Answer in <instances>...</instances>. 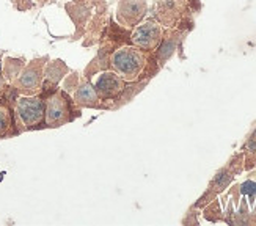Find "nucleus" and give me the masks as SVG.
Segmentation results:
<instances>
[{
    "label": "nucleus",
    "instance_id": "obj_14",
    "mask_svg": "<svg viewBox=\"0 0 256 226\" xmlns=\"http://www.w3.org/2000/svg\"><path fill=\"white\" fill-rule=\"evenodd\" d=\"M4 88H5V80L2 77H0V94H2V92H4Z\"/></svg>",
    "mask_w": 256,
    "mask_h": 226
},
{
    "label": "nucleus",
    "instance_id": "obj_2",
    "mask_svg": "<svg viewBox=\"0 0 256 226\" xmlns=\"http://www.w3.org/2000/svg\"><path fill=\"white\" fill-rule=\"evenodd\" d=\"M48 62V56L36 58L30 62L27 66L22 68L19 76L14 78V86L18 92H20L24 96H33L41 90L42 77H44V64Z\"/></svg>",
    "mask_w": 256,
    "mask_h": 226
},
{
    "label": "nucleus",
    "instance_id": "obj_12",
    "mask_svg": "<svg viewBox=\"0 0 256 226\" xmlns=\"http://www.w3.org/2000/svg\"><path fill=\"white\" fill-rule=\"evenodd\" d=\"M22 68H24V62H22V60L6 58L4 71H5V76H6L8 80H14V78L19 76V72L22 71Z\"/></svg>",
    "mask_w": 256,
    "mask_h": 226
},
{
    "label": "nucleus",
    "instance_id": "obj_1",
    "mask_svg": "<svg viewBox=\"0 0 256 226\" xmlns=\"http://www.w3.org/2000/svg\"><path fill=\"white\" fill-rule=\"evenodd\" d=\"M110 63H112L115 72L124 82H132L142 74L144 66H146V55L136 46H124L112 54Z\"/></svg>",
    "mask_w": 256,
    "mask_h": 226
},
{
    "label": "nucleus",
    "instance_id": "obj_13",
    "mask_svg": "<svg viewBox=\"0 0 256 226\" xmlns=\"http://www.w3.org/2000/svg\"><path fill=\"white\" fill-rule=\"evenodd\" d=\"M11 126V118H10V112L6 107L0 106V138L5 137L8 134V129Z\"/></svg>",
    "mask_w": 256,
    "mask_h": 226
},
{
    "label": "nucleus",
    "instance_id": "obj_10",
    "mask_svg": "<svg viewBox=\"0 0 256 226\" xmlns=\"http://www.w3.org/2000/svg\"><path fill=\"white\" fill-rule=\"evenodd\" d=\"M178 40H180V33L178 32H172L168 38H162V42L159 44V56H160L162 62L168 60L173 55V52L176 49V44H178Z\"/></svg>",
    "mask_w": 256,
    "mask_h": 226
},
{
    "label": "nucleus",
    "instance_id": "obj_9",
    "mask_svg": "<svg viewBox=\"0 0 256 226\" xmlns=\"http://www.w3.org/2000/svg\"><path fill=\"white\" fill-rule=\"evenodd\" d=\"M99 100H101V98L98 96L94 86L90 85L88 82L82 84L74 93V102L77 106H80V107H92V108L98 107Z\"/></svg>",
    "mask_w": 256,
    "mask_h": 226
},
{
    "label": "nucleus",
    "instance_id": "obj_4",
    "mask_svg": "<svg viewBox=\"0 0 256 226\" xmlns=\"http://www.w3.org/2000/svg\"><path fill=\"white\" fill-rule=\"evenodd\" d=\"M72 104L64 92H57L46 102V116L44 121L49 128H58L72 120Z\"/></svg>",
    "mask_w": 256,
    "mask_h": 226
},
{
    "label": "nucleus",
    "instance_id": "obj_5",
    "mask_svg": "<svg viewBox=\"0 0 256 226\" xmlns=\"http://www.w3.org/2000/svg\"><path fill=\"white\" fill-rule=\"evenodd\" d=\"M16 113L22 124L27 129H30L44 121V116H46V104L38 96H22L18 99Z\"/></svg>",
    "mask_w": 256,
    "mask_h": 226
},
{
    "label": "nucleus",
    "instance_id": "obj_8",
    "mask_svg": "<svg viewBox=\"0 0 256 226\" xmlns=\"http://www.w3.org/2000/svg\"><path fill=\"white\" fill-rule=\"evenodd\" d=\"M93 86L101 99H112L123 92L124 80L114 71H104L96 77Z\"/></svg>",
    "mask_w": 256,
    "mask_h": 226
},
{
    "label": "nucleus",
    "instance_id": "obj_11",
    "mask_svg": "<svg viewBox=\"0 0 256 226\" xmlns=\"http://www.w3.org/2000/svg\"><path fill=\"white\" fill-rule=\"evenodd\" d=\"M66 71H68V68L63 64V62L55 60V62L48 64L46 72H44V77H46V80H49L52 84H57Z\"/></svg>",
    "mask_w": 256,
    "mask_h": 226
},
{
    "label": "nucleus",
    "instance_id": "obj_7",
    "mask_svg": "<svg viewBox=\"0 0 256 226\" xmlns=\"http://www.w3.org/2000/svg\"><path fill=\"white\" fill-rule=\"evenodd\" d=\"M148 2L146 0H120L116 6V19L121 26L134 28L146 16Z\"/></svg>",
    "mask_w": 256,
    "mask_h": 226
},
{
    "label": "nucleus",
    "instance_id": "obj_15",
    "mask_svg": "<svg viewBox=\"0 0 256 226\" xmlns=\"http://www.w3.org/2000/svg\"><path fill=\"white\" fill-rule=\"evenodd\" d=\"M40 2H41V4H42V2H46V0H40Z\"/></svg>",
    "mask_w": 256,
    "mask_h": 226
},
{
    "label": "nucleus",
    "instance_id": "obj_6",
    "mask_svg": "<svg viewBox=\"0 0 256 226\" xmlns=\"http://www.w3.org/2000/svg\"><path fill=\"white\" fill-rule=\"evenodd\" d=\"M187 10V0H154L152 13L156 20L164 27H174Z\"/></svg>",
    "mask_w": 256,
    "mask_h": 226
},
{
    "label": "nucleus",
    "instance_id": "obj_3",
    "mask_svg": "<svg viewBox=\"0 0 256 226\" xmlns=\"http://www.w3.org/2000/svg\"><path fill=\"white\" fill-rule=\"evenodd\" d=\"M164 38V28L158 20L148 19L140 22L138 26L134 27L130 41L136 48L142 50H156L159 48Z\"/></svg>",
    "mask_w": 256,
    "mask_h": 226
}]
</instances>
